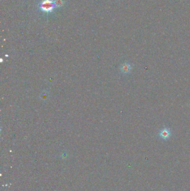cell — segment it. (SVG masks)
Masks as SVG:
<instances>
[{
	"label": "cell",
	"mask_w": 190,
	"mask_h": 191,
	"mask_svg": "<svg viewBox=\"0 0 190 191\" xmlns=\"http://www.w3.org/2000/svg\"><path fill=\"white\" fill-rule=\"evenodd\" d=\"M54 5V2L51 0H44L41 3L40 8L43 11L50 12L53 10Z\"/></svg>",
	"instance_id": "cell-1"
},
{
	"label": "cell",
	"mask_w": 190,
	"mask_h": 191,
	"mask_svg": "<svg viewBox=\"0 0 190 191\" xmlns=\"http://www.w3.org/2000/svg\"><path fill=\"white\" fill-rule=\"evenodd\" d=\"M170 135H171V133H170V130L167 129V128H164V129L160 131V136L161 137L162 139L165 140L168 139V137H170Z\"/></svg>",
	"instance_id": "cell-2"
},
{
	"label": "cell",
	"mask_w": 190,
	"mask_h": 191,
	"mask_svg": "<svg viewBox=\"0 0 190 191\" xmlns=\"http://www.w3.org/2000/svg\"><path fill=\"white\" fill-rule=\"evenodd\" d=\"M131 69H132V68H131L130 65L128 63L123 64L120 66L121 72L124 74L128 73L130 72Z\"/></svg>",
	"instance_id": "cell-3"
},
{
	"label": "cell",
	"mask_w": 190,
	"mask_h": 191,
	"mask_svg": "<svg viewBox=\"0 0 190 191\" xmlns=\"http://www.w3.org/2000/svg\"><path fill=\"white\" fill-rule=\"evenodd\" d=\"M54 4L56 6L61 7L63 5V0H55Z\"/></svg>",
	"instance_id": "cell-4"
}]
</instances>
